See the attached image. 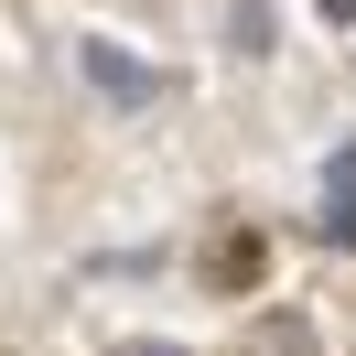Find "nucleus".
<instances>
[{"instance_id": "1", "label": "nucleus", "mask_w": 356, "mask_h": 356, "mask_svg": "<svg viewBox=\"0 0 356 356\" xmlns=\"http://www.w3.org/2000/svg\"><path fill=\"white\" fill-rule=\"evenodd\" d=\"M87 87H108V97H130V108H140V97H162V76L130 65V54H108V44H87Z\"/></svg>"}, {"instance_id": "2", "label": "nucleus", "mask_w": 356, "mask_h": 356, "mask_svg": "<svg viewBox=\"0 0 356 356\" xmlns=\"http://www.w3.org/2000/svg\"><path fill=\"white\" fill-rule=\"evenodd\" d=\"M324 238H334V248H356V195H334V216H324Z\"/></svg>"}, {"instance_id": "3", "label": "nucleus", "mask_w": 356, "mask_h": 356, "mask_svg": "<svg viewBox=\"0 0 356 356\" xmlns=\"http://www.w3.org/2000/svg\"><path fill=\"white\" fill-rule=\"evenodd\" d=\"M108 356H184V346H108Z\"/></svg>"}]
</instances>
